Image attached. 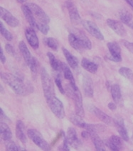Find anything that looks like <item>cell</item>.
I'll use <instances>...</instances> for the list:
<instances>
[{"label": "cell", "mask_w": 133, "mask_h": 151, "mask_svg": "<svg viewBox=\"0 0 133 151\" xmlns=\"http://www.w3.org/2000/svg\"><path fill=\"white\" fill-rule=\"evenodd\" d=\"M1 78L6 85L12 88L14 93L21 96H26L33 93L34 88L30 84L25 83L22 79L10 73H1Z\"/></svg>", "instance_id": "cell-1"}, {"label": "cell", "mask_w": 133, "mask_h": 151, "mask_svg": "<svg viewBox=\"0 0 133 151\" xmlns=\"http://www.w3.org/2000/svg\"><path fill=\"white\" fill-rule=\"evenodd\" d=\"M41 80L43 92H44V95L46 101L56 97L54 83H53L49 74L44 68L41 70Z\"/></svg>", "instance_id": "cell-2"}, {"label": "cell", "mask_w": 133, "mask_h": 151, "mask_svg": "<svg viewBox=\"0 0 133 151\" xmlns=\"http://www.w3.org/2000/svg\"><path fill=\"white\" fill-rule=\"evenodd\" d=\"M27 135L30 140H32L35 145H37L41 150L46 151L51 150V145L48 143L47 141H46L42 135L38 130H35V129H29L27 131Z\"/></svg>", "instance_id": "cell-3"}, {"label": "cell", "mask_w": 133, "mask_h": 151, "mask_svg": "<svg viewBox=\"0 0 133 151\" xmlns=\"http://www.w3.org/2000/svg\"><path fill=\"white\" fill-rule=\"evenodd\" d=\"M71 93L73 100L75 104V109H76V113L79 116L84 117L85 111L83 108V98L81 92L79 91L77 86L71 87Z\"/></svg>", "instance_id": "cell-4"}, {"label": "cell", "mask_w": 133, "mask_h": 151, "mask_svg": "<svg viewBox=\"0 0 133 151\" xmlns=\"http://www.w3.org/2000/svg\"><path fill=\"white\" fill-rule=\"evenodd\" d=\"M46 102H47V104L48 105H49V108L51 109V110L52 111L53 113H54L58 118H64L65 115H66L64 107L62 102H61L59 98H56V96Z\"/></svg>", "instance_id": "cell-5"}, {"label": "cell", "mask_w": 133, "mask_h": 151, "mask_svg": "<svg viewBox=\"0 0 133 151\" xmlns=\"http://www.w3.org/2000/svg\"><path fill=\"white\" fill-rule=\"evenodd\" d=\"M27 5L32 11L37 22L49 24L50 22V18L42 8L40 7L39 5L34 4V3H29Z\"/></svg>", "instance_id": "cell-6"}, {"label": "cell", "mask_w": 133, "mask_h": 151, "mask_svg": "<svg viewBox=\"0 0 133 151\" xmlns=\"http://www.w3.org/2000/svg\"><path fill=\"white\" fill-rule=\"evenodd\" d=\"M107 45L110 54V56L108 57L109 60L115 63H120L122 61L121 48L118 43L116 42H110L108 43Z\"/></svg>", "instance_id": "cell-7"}, {"label": "cell", "mask_w": 133, "mask_h": 151, "mask_svg": "<svg viewBox=\"0 0 133 151\" xmlns=\"http://www.w3.org/2000/svg\"><path fill=\"white\" fill-rule=\"evenodd\" d=\"M82 24L85 29L87 30L90 34L92 35L93 37H94L95 38L101 40V41L104 40L103 35L101 32L98 27L95 24L94 22L89 21V20H86V21L82 22Z\"/></svg>", "instance_id": "cell-8"}, {"label": "cell", "mask_w": 133, "mask_h": 151, "mask_svg": "<svg viewBox=\"0 0 133 151\" xmlns=\"http://www.w3.org/2000/svg\"><path fill=\"white\" fill-rule=\"evenodd\" d=\"M66 9L69 11V14L70 17L71 22L74 24H79L81 23V18L80 16L77 7L76 6L74 3L71 1H68L65 3Z\"/></svg>", "instance_id": "cell-9"}, {"label": "cell", "mask_w": 133, "mask_h": 151, "mask_svg": "<svg viewBox=\"0 0 133 151\" xmlns=\"http://www.w3.org/2000/svg\"><path fill=\"white\" fill-rule=\"evenodd\" d=\"M0 17L6 24L11 27H16L19 25V19L15 17L9 11L3 8L2 6L0 7Z\"/></svg>", "instance_id": "cell-10"}, {"label": "cell", "mask_w": 133, "mask_h": 151, "mask_svg": "<svg viewBox=\"0 0 133 151\" xmlns=\"http://www.w3.org/2000/svg\"><path fill=\"white\" fill-rule=\"evenodd\" d=\"M106 22H107L108 26L119 36L125 37L127 34L124 25L120 22L112 19H108Z\"/></svg>", "instance_id": "cell-11"}, {"label": "cell", "mask_w": 133, "mask_h": 151, "mask_svg": "<svg viewBox=\"0 0 133 151\" xmlns=\"http://www.w3.org/2000/svg\"><path fill=\"white\" fill-rule=\"evenodd\" d=\"M25 36L30 46L34 50H37L39 47V41L37 35L34 29L32 27H28L25 30Z\"/></svg>", "instance_id": "cell-12"}, {"label": "cell", "mask_w": 133, "mask_h": 151, "mask_svg": "<svg viewBox=\"0 0 133 151\" xmlns=\"http://www.w3.org/2000/svg\"><path fill=\"white\" fill-rule=\"evenodd\" d=\"M91 111L93 112V113L95 114L96 117L100 120L101 121L103 122L105 124L108 125H115V120L112 118L111 117H110L109 115H108L105 112H104L102 110H100L98 107L92 106L91 107Z\"/></svg>", "instance_id": "cell-13"}, {"label": "cell", "mask_w": 133, "mask_h": 151, "mask_svg": "<svg viewBox=\"0 0 133 151\" xmlns=\"http://www.w3.org/2000/svg\"><path fill=\"white\" fill-rule=\"evenodd\" d=\"M115 125L116 128L118 131V133L120 135V137H122V140H125V142L129 141V135L125 127V125L123 119L120 117H117V118L115 119Z\"/></svg>", "instance_id": "cell-14"}, {"label": "cell", "mask_w": 133, "mask_h": 151, "mask_svg": "<svg viewBox=\"0 0 133 151\" xmlns=\"http://www.w3.org/2000/svg\"><path fill=\"white\" fill-rule=\"evenodd\" d=\"M21 10L24 14L26 21L29 22V24L31 27H32L34 29H38L37 27V21L35 18L32 11L29 8V6L27 4H24L21 6Z\"/></svg>", "instance_id": "cell-15"}, {"label": "cell", "mask_w": 133, "mask_h": 151, "mask_svg": "<svg viewBox=\"0 0 133 151\" xmlns=\"http://www.w3.org/2000/svg\"><path fill=\"white\" fill-rule=\"evenodd\" d=\"M83 89L86 96L93 98V83L92 79L88 75H84L83 78Z\"/></svg>", "instance_id": "cell-16"}, {"label": "cell", "mask_w": 133, "mask_h": 151, "mask_svg": "<svg viewBox=\"0 0 133 151\" xmlns=\"http://www.w3.org/2000/svg\"><path fill=\"white\" fill-rule=\"evenodd\" d=\"M110 93L112 95V100L114 102H115L119 106L123 105V100H122V93H121V89L119 85L114 84L110 87Z\"/></svg>", "instance_id": "cell-17"}, {"label": "cell", "mask_w": 133, "mask_h": 151, "mask_svg": "<svg viewBox=\"0 0 133 151\" xmlns=\"http://www.w3.org/2000/svg\"><path fill=\"white\" fill-rule=\"evenodd\" d=\"M68 40H69V42L70 45L74 49L79 52H82L83 50H85L83 46L82 42L80 40L79 37L75 32H71L69 35L68 37Z\"/></svg>", "instance_id": "cell-18"}, {"label": "cell", "mask_w": 133, "mask_h": 151, "mask_svg": "<svg viewBox=\"0 0 133 151\" xmlns=\"http://www.w3.org/2000/svg\"><path fill=\"white\" fill-rule=\"evenodd\" d=\"M108 145L111 150L119 151L122 148V137L117 135H112L108 141Z\"/></svg>", "instance_id": "cell-19"}, {"label": "cell", "mask_w": 133, "mask_h": 151, "mask_svg": "<svg viewBox=\"0 0 133 151\" xmlns=\"http://www.w3.org/2000/svg\"><path fill=\"white\" fill-rule=\"evenodd\" d=\"M19 49L20 50V52H21V55H22L23 58L24 59L25 63H26V65L29 67L31 62H32L33 58H34V57H32L29 50L28 49L27 46L25 44L24 41H21L19 43Z\"/></svg>", "instance_id": "cell-20"}, {"label": "cell", "mask_w": 133, "mask_h": 151, "mask_svg": "<svg viewBox=\"0 0 133 151\" xmlns=\"http://www.w3.org/2000/svg\"><path fill=\"white\" fill-rule=\"evenodd\" d=\"M68 141L70 145L74 147H78L80 145V140L78 138L77 132L76 130H75L74 127H69L68 129L67 132V136H66Z\"/></svg>", "instance_id": "cell-21"}, {"label": "cell", "mask_w": 133, "mask_h": 151, "mask_svg": "<svg viewBox=\"0 0 133 151\" xmlns=\"http://www.w3.org/2000/svg\"><path fill=\"white\" fill-rule=\"evenodd\" d=\"M61 71L64 73V76L65 79L68 80L70 83V86L71 87H76L77 86L76 84V81H75V79L74 78V75H73L72 72H71V69L69 68V67L66 65V63H61Z\"/></svg>", "instance_id": "cell-22"}, {"label": "cell", "mask_w": 133, "mask_h": 151, "mask_svg": "<svg viewBox=\"0 0 133 151\" xmlns=\"http://www.w3.org/2000/svg\"><path fill=\"white\" fill-rule=\"evenodd\" d=\"M16 135L17 138L22 143H26L27 138H26V134H25V127L24 123L21 120H18L16 122Z\"/></svg>", "instance_id": "cell-23"}, {"label": "cell", "mask_w": 133, "mask_h": 151, "mask_svg": "<svg viewBox=\"0 0 133 151\" xmlns=\"http://www.w3.org/2000/svg\"><path fill=\"white\" fill-rule=\"evenodd\" d=\"M62 51L64 52V55L65 58L66 59V61H67L68 64L71 68L74 69V70H76V68L79 66V60L78 59L76 58V57L74 56L66 48H62Z\"/></svg>", "instance_id": "cell-24"}, {"label": "cell", "mask_w": 133, "mask_h": 151, "mask_svg": "<svg viewBox=\"0 0 133 151\" xmlns=\"http://www.w3.org/2000/svg\"><path fill=\"white\" fill-rule=\"evenodd\" d=\"M0 133L1 137L4 141H9L12 138V132L10 130L9 127L4 122H1L0 124Z\"/></svg>", "instance_id": "cell-25"}, {"label": "cell", "mask_w": 133, "mask_h": 151, "mask_svg": "<svg viewBox=\"0 0 133 151\" xmlns=\"http://www.w3.org/2000/svg\"><path fill=\"white\" fill-rule=\"evenodd\" d=\"M81 66H82L86 71H88V73L92 74H95L97 73L98 68V66L97 64L93 63V62H91V60L86 58H83L81 60Z\"/></svg>", "instance_id": "cell-26"}, {"label": "cell", "mask_w": 133, "mask_h": 151, "mask_svg": "<svg viewBox=\"0 0 133 151\" xmlns=\"http://www.w3.org/2000/svg\"><path fill=\"white\" fill-rule=\"evenodd\" d=\"M119 17L120 21L127 26H129L133 22L132 14L125 9H121L119 12Z\"/></svg>", "instance_id": "cell-27"}, {"label": "cell", "mask_w": 133, "mask_h": 151, "mask_svg": "<svg viewBox=\"0 0 133 151\" xmlns=\"http://www.w3.org/2000/svg\"><path fill=\"white\" fill-rule=\"evenodd\" d=\"M77 36L79 37L80 40L82 42L83 46L85 50H91L92 48V43L90 41L89 38L81 31H76L75 32Z\"/></svg>", "instance_id": "cell-28"}, {"label": "cell", "mask_w": 133, "mask_h": 151, "mask_svg": "<svg viewBox=\"0 0 133 151\" xmlns=\"http://www.w3.org/2000/svg\"><path fill=\"white\" fill-rule=\"evenodd\" d=\"M47 56L48 58H49L50 65H51V68H52L53 70L56 72L61 71V62L59 61V60L56 58V57L54 56V54L49 52L47 53Z\"/></svg>", "instance_id": "cell-29"}, {"label": "cell", "mask_w": 133, "mask_h": 151, "mask_svg": "<svg viewBox=\"0 0 133 151\" xmlns=\"http://www.w3.org/2000/svg\"><path fill=\"white\" fill-rule=\"evenodd\" d=\"M70 120L71 122L74 124L76 126H78L79 127H81V128H86L88 124L86 123V122L83 120V117L78 115L77 114L76 115H72L71 117H70Z\"/></svg>", "instance_id": "cell-30"}, {"label": "cell", "mask_w": 133, "mask_h": 151, "mask_svg": "<svg viewBox=\"0 0 133 151\" xmlns=\"http://www.w3.org/2000/svg\"><path fill=\"white\" fill-rule=\"evenodd\" d=\"M120 75H122L124 78L128 79V80H132L133 79V72L131 70V69L125 67H122L119 69L118 70Z\"/></svg>", "instance_id": "cell-31"}, {"label": "cell", "mask_w": 133, "mask_h": 151, "mask_svg": "<svg viewBox=\"0 0 133 151\" xmlns=\"http://www.w3.org/2000/svg\"><path fill=\"white\" fill-rule=\"evenodd\" d=\"M44 42L45 44L47 45L49 48H51V50L56 51L59 47V43H58L57 40L53 37H48L44 39Z\"/></svg>", "instance_id": "cell-32"}, {"label": "cell", "mask_w": 133, "mask_h": 151, "mask_svg": "<svg viewBox=\"0 0 133 151\" xmlns=\"http://www.w3.org/2000/svg\"><path fill=\"white\" fill-rule=\"evenodd\" d=\"M0 31H1V34L3 37L6 39L7 41H12L13 40V35L9 30L6 29L5 27L4 24L2 22H0Z\"/></svg>", "instance_id": "cell-33"}, {"label": "cell", "mask_w": 133, "mask_h": 151, "mask_svg": "<svg viewBox=\"0 0 133 151\" xmlns=\"http://www.w3.org/2000/svg\"><path fill=\"white\" fill-rule=\"evenodd\" d=\"M6 150L9 151H19V150H26L25 149H23L22 147L16 145L14 142L12 141H8L6 145Z\"/></svg>", "instance_id": "cell-34"}, {"label": "cell", "mask_w": 133, "mask_h": 151, "mask_svg": "<svg viewBox=\"0 0 133 151\" xmlns=\"http://www.w3.org/2000/svg\"><path fill=\"white\" fill-rule=\"evenodd\" d=\"M39 61L37 60V59L36 58H33L32 62H31V65H30L29 68L31 70V73H32L33 75H36L38 73V70H39Z\"/></svg>", "instance_id": "cell-35"}, {"label": "cell", "mask_w": 133, "mask_h": 151, "mask_svg": "<svg viewBox=\"0 0 133 151\" xmlns=\"http://www.w3.org/2000/svg\"><path fill=\"white\" fill-rule=\"evenodd\" d=\"M37 27L38 29L43 33L44 35H47L49 31V26L47 24H44V23H39L37 22Z\"/></svg>", "instance_id": "cell-36"}, {"label": "cell", "mask_w": 133, "mask_h": 151, "mask_svg": "<svg viewBox=\"0 0 133 151\" xmlns=\"http://www.w3.org/2000/svg\"><path fill=\"white\" fill-rule=\"evenodd\" d=\"M55 83H56V86H57V88H59L60 93L63 94V95L65 94V90H64V87H63L62 82H61V79H60L59 77H57V78H56V79H55Z\"/></svg>", "instance_id": "cell-37"}, {"label": "cell", "mask_w": 133, "mask_h": 151, "mask_svg": "<svg viewBox=\"0 0 133 151\" xmlns=\"http://www.w3.org/2000/svg\"><path fill=\"white\" fill-rule=\"evenodd\" d=\"M5 50H6V52L9 54V55H11V56H15V54H16V52H15V50L14 47L11 45L6 44V45H5Z\"/></svg>", "instance_id": "cell-38"}, {"label": "cell", "mask_w": 133, "mask_h": 151, "mask_svg": "<svg viewBox=\"0 0 133 151\" xmlns=\"http://www.w3.org/2000/svg\"><path fill=\"white\" fill-rule=\"evenodd\" d=\"M122 44L124 45V46L131 53L133 54V42H130L127 41V40H123V41H122Z\"/></svg>", "instance_id": "cell-39"}, {"label": "cell", "mask_w": 133, "mask_h": 151, "mask_svg": "<svg viewBox=\"0 0 133 151\" xmlns=\"http://www.w3.org/2000/svg\"><path fill=\"white\" fill-rule=\"evenodd\" d=\"M60 150H65V151H69L70 150L69 149V143L68 141L67 138L66 136H64V144H63L62 147H60Z\"/></svg>", "instance_id": "cell-40"}, {"label": "cell", "mask_w": 133, "mask_h": 151, "mask_svg": "<svg viewBox=\"0 0 133 151\" xmlns=\"http://www.w3.org/2000/svg\"><path fill=\"white\" fill-rule=\"evenodd\" d=\"M108 108L110 109V110H112V111H114V110H115L116 109H117V104L115 103V102H110L108 103Z\"/></svg>", "instance_id": "cell-41"}, {"label": "cell", "mask_w": 133, "mask_h": 151, "mask_svg": "<svg viewBox=\"0 0 133 151\" xmlns=\"http://www.w3.org/2000/svg\"><path fill=\"white\" fill-rule=\"evenodd\" d=\"M1 120H7V121H9V118L6 116L4 114V110H3L2 108H1Z\"/></svg>", "instance_id": "cell-42"}, {"label": "cell", "mask_w": 133, "mask_h": 151, "mask_svg": "<svg viewBox=\"0 0 133 151\" xmlns=\"http://www.w3.org/2000/svg\"><path fill=\"white\" fill-rule=\"evenodd\" d=\"M0 60H1V63L4 64L6 62V57H5L4 54V51H3L2 47L1 48V56H0Z\"/></svg>", "instance_id": "cell-43"}, {"label": "cell", "mask_w": 133, "mask_h": 151, "mask_svg": "<svg viewBox=\"0 0 133 151\" xmlns=\"http://www.w3.org/2000/svg\"><path fill=\"white\" fill-rule=\"evenodd\" d=\"M81 136L83 137L85 139H88L90 137V133L88 130H86V131H83L81 132Z\"/></svg>", "instance_id": "cell-44"}, {"label": "cell", "mask_w": 133, "mask_h": 151, "mask_svg": "<svg viewBox=\"0 0 133 151\" xmlns=\"http://www.w3.org/2000/svg\"><path fill=\"white\" fill-rule=\"evenodd\" d=\"M16 1H17L18 2H19V3H24L25 1H26L27 0H16Z\"/></svg>", "instance_id": "cell-45"}, {"label": "cell", "mask_w": 133, "mask_h": 151, "mask_svg": "<svg viewBox=\"0 0 133 151\" xmlns=\"http://www.w3.org/2000/svg\"><path fill=\"white\" fill-rule=\"evenodd\" d=\"M128 27H129V28H131V29H133V22H132V23H131V24H129V26H128Z\"/></svg>", "instance_id": "cell-46"}, {"label": "cell", "mask_w": 133, "mask_h": 151, "mask_svg": "<svg viewBox=\"0 0 133 151\" xmlns=\"http://www.w3.org/2000/svg\"><path fill=\"white\" fill-rule=\"evenodd\" d=\"M0 88H1V93H4V90H3V88H2V86H0Z\"/></svg>", "instance_id": "cell-47"}, {"label": "cell", "mask_w": 133, "mask_h": 151, "mask_svg": "<svg viewBox=\"0 0 133 151\" xmlns=\"http://www.w3.org/2000/svg\"><path fill=\"white\" fill-rule=\"evenodd\" d=\"M68 1H71V0H68Z\"/></svg>", "instance_id": "cell-48"}]
</instances>
